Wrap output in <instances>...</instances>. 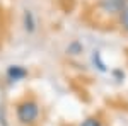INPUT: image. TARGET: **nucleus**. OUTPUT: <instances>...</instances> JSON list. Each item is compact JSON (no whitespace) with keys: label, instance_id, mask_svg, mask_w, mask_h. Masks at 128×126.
<instances>
[{"label":"nucleus","instance_id":"1","mask_svg":"<svg viewBox=\"0 0 128 126\" xmlns=\"http://www.w3.org/2000/svg\"><path fill=\"white\" fill-rule=\"evenodd\" d=\"M16 114H17V119L22 125H32L40 116V107L34 101L26 99V101H22L16 106Z\"/></svg>","mask_w":128,"mask_h":126},{"label":"nucleus","instance_id":"2","mask_svg":"<svg viewBox=\"0 0 128 126\" xmlns=\"http://www.w3.org/2000/svg\"><path fill=\"white\" fill-rule=\"evenodd\" d=\"M126 2L128 0H101V7L109 14H116V12L121 14L126 9Z\"/></svg>","mask_w":128,"mask_h":126},{"label":"nucleus","instance_id":"3","mask_svg":"<svg viewBox=\"0 0 128 126\" xmlns=\"http://www.w3.org/2000/svg\"><path fill=\"white\" fill-rule=\"evenodd\" d=\"M5 75L10 82H19V80L28 77V70L24 67H20V65H10L5 72Z\"/></svg>","mask_w":128,"mask_h":126},{"label":"nucleus","instance_id":"4","mask_svg":"<svg viewBox=\"0 0 128 126\" xmlns=\"http://www.w3.org/2000/svg\"><path fill=\"white\" fill-rule=\"evenodd\" d=\"M22 20H24V29L28 32H34L36 31V19H34V14L31 10H24Z\"/></svg>","mask_w":128,"mask_h":126},{"label":"nucleus","instance_id":"5","mask_svg":"<svg viewBox=\"0 0 128 126\" xmlns=\"http://www.w3.org/2000/svg\"><path fill=\"white\" fill-rule=\"evenodd\" d=\"M92 63L98 67V70H101V72H106L108 68H106V63L102 61V58H101V53L99 51H94L92 53Z\"/></svg>","mask_w":128,"mask_h":126},{"label":"nucleus","instance_id":"6","mask_svg":"<svg viewBox=\"0 0 128 126\" xmlns=\"http://www.w3.org/2000/svg\"><path fill=\"white\" fill-rule=\"evenodd\" d=\"M82 44H80L79 41H74V43H70L68 48H67V53H70V55H79V53H82Z\"/></svg>","mask_w":128,"mask_h":126},{"label":"nucleus","instance_id":"7","mask_svg":"<svg viewBox=\"0 0 128 126\" xmlns=\"http://www.w3.org/2000/svg\"><path fill=\"white\" fill-rule=\"evenodd\" d=\"M80 126H102V123H101L99 118L90 116V118H87V119H84V121L80 123Z\"/></svg>","mask_w":128,"mask_h":126},{"label":"nucleus","instance_id":"8","mask_svg":"<svg viewBox=\"0 0 128 126\" xmlns=\"http://www.w3.org/2000/svg\"><path fill=\"white\" fill-rule=\"evenodd\" d=\"M120 22H121V26H123V29L128 31V7L121 14H120Z\"/></svg>","mask_w":128,"mask_h":126},{"label":"nucleus","instance_id":"9","mask_svg":"<svg viewBox=\"0 0 128 126\" xmlns=\"http://www.w3.org/2000/svg\"><path fill=\"white\" fill-rule=\"evenodd\" d=\"M113 75H116L118 80H123V78H125V73H123L121 70H114V72H113Z\"/></svg>","mask_w":128,"mask_h":126}]
</instances>
